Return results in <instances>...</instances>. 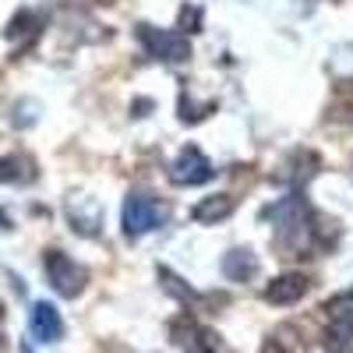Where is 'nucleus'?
<instances>
[{
    "instance_id": "obj_7",
    "label": "nucleus",
    "mask_w": 353,
    "mask_h": 353,
    "mask_svg": "<svg viewBox=\"0 0 353 353\" xmlns=\"http://www.w3.org/2000/svg\"><path fill=\"white\" fill-rule=\"evenodd\" d=\"M223 276L230 283H248L258 276V258L248 248H233L230 254H223Z\"/></svg>"
},
{
    "instance_id": "obj_5",
    "label": "nucleus",
    "mask_w": 353,
    "mask_h": 353,
    "mask_svg": "<svg viewBox=\"0 0 353 353\" xmlns=\"http://www.w3.org/2000/svg\"><path fill=\"white\" fill-rule=\"evenodd\" d=\"M304 293H307V276L286 272V276H279V279H272L269 286H265V301L283 307V304H297Z\"/></svg>"
},
{
    "instance_id": "obj_10",
    "label": "nucleus",
    "mask_w": 353,
    "mask_h": 353,
    "mask_svg": "<svg viewBox=\"0 0 353 353\" xmlns=\"http://www.w3.org/2000/svg\"><path fill=\"white\" fill-rule=\"evenodd\" d=\"M325 350L329 353H353V321L350 318H339L325 332Z\"/></svg>"
},
{
    "instance_id": "obj_13",
    "label": "nucleus",
    "mask_w": 353,
    "mask_h": 353,
    "mask_svg": "<svg viewBox=\"0 0 353 353\" xmlns=\"http://www.w3.org/2000/svg\"><path fill=\"white\" fill-rule=\"evenodd\" d=\"M8 226H11V223H8V216H4V212H0V230H8Z\"/></svg>"
},
{
    "instance_id": "obj_8",
    "label": "nucleus",
    "mask_w": 353,
    "mask_h": 353,
    "mask_svg": "<svg viewBox=\"0 0 353 353\" xmlns=\"http://www.w3.org/2000/svg\"><path fill=\"white\" fill-rule=\"evenodd\" d=\"M36 181V163L28 156H4L0 159V184H28Z\"/></svg>"
},
{
    "instance_id": "obj_1",
    "label": "nucleus",
    "mask_w": 353,
    "mask_h": 353,
    "mask_svg": "<svg viewBox=\"0 0 353 353\" xmlns=\"http://www.w3.org/2000/svg\"><path fill=\"white\" fill-rule=\"evenodd\" d=\"M138 39H141L145 50L156 57V61H166V64H184L188 57H191V43L181 32H166V28L138 25Z\"/></svg>"
},
{
    "instance_id": "obj_12",
    "label": "nucleus",
    "mask_w": 353,
    "mask_h": 353,
    "mask_svg": "<svg viewBox=\"0 0 353 353\" xmlns=\"http://www.w3.org/2000/svg\"><path fill=\"white\" fill-rule=\"evenodd\" d=\"M261 353H286V350H283V343H279V339H269V343L261 346Z\"/></svg>"
},
{
    "instance_id": "obj_9",
    "label": "nucleus",
    "mask_w": 353,
    "mask_h": 353,
    "mask_svg": "<svg viewBox=\"0 0 353 353\" xmlns=\"http://www.w3.org/2000/svg\"><path fill=\"white\" fill-rule=\"evenodd\" d=\"M226 216H233V198H230V194L201 198V201L194 205V212H191L194 223H219V219H226Z\"/></svg>"
},
{
    "instance_id": "obj_2",
    "label": "nucleus",
    "mask_w": 353,
    "mask_h": 353,
    "mask_svg": "<svg viewBox=\"0 0 353 353\" xmlns=\"http://www.w3.org/2000/svg\"><path fill=\"white\" fill-rule=\"evenodd\" d=\"M46 276L61 297H78L85 290V269L61 251H46Z\"/></svg>"
},
{
    "instance_id": "obj_11",
    "label": "nucleus",
    "mask_w": 353,
    "mask_h": 353,
    "mask_svg": "<svg viewBox=\"0 0 353 353\" xmlns=\"http://www.w3.org/2000/svg\"><path fill=\"white\" fill-rule=\"evenodd\" d=\"M181 25L188 28V32H198V25H201V11L191 4V8H181Z\"/></svg>"
},
{
    "instance_id": "obj_4",
    "label": "nucleus",
    "mask_w": 353,
    "mask_h": 353,
    "mask_svg": "<svg viewBox=\"0 0 353 353\" xmlns=\"http://www.w3.org/2000/svg\"><path fill=\"white\" fill-rule=\"evenodd\" d=\"M212 163L201 156V149H194V145H188V149L173 159L170 166V181L173 184H181V188H194V184H205V181H212Z\"/></svg>"
},
{
    "instance_id": "obj_6",
    "label": "nucleus",
    "mask_w": 353,
    "mask_h": 353,
    "mask_svg": "<svg viewBox=\"0 0 353 353\" xmlns=\"http://www.w3.org/2000/svg\"><path fill=\"white\" fill-rule=\"evenodd\" d=\"M32 336L39 339V343H57L64 336V321H61V314H57V307L53 304H36L32 307Z\"/></svg>"
},
{
    "instance_id": "obj_3",
    "label": "nucleus",
    "mask_w": 353,
    "mask_h": 353,
    "mask_svg": "<svg viewBox=\"0 0 353 353\" xmlns=\"http://www.w3.org/2000/svg\"><path fill=\"white\" fill-rule=\"evenodd\" d=\"M163 223V209L149 198V194H131L124 201V233L128 237H141Z\"/></svg>"
}]
</instances>
